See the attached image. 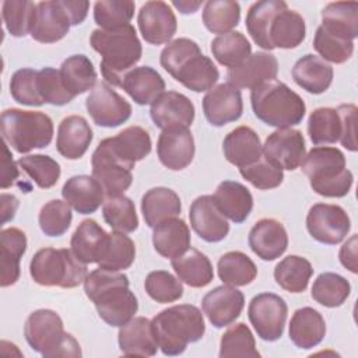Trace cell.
I'll use <instances>...</instances> for the list:
<instances>
[{
    "label": "cell",
    "instance_id": "cell-1",
    "mask_svg": "<svg viewBox=\"0 0 358 358\" xmlns=\"http://www.w3.org/2000/svg\"><path fill=\"white\" fill-rule=\"evenodd\" d=\"M84 291L99 317L112 327H120L134 317L138 302L129 289V277L119 271L96 268L87 274Z\"/></svg>",
    "mask_w": 358,
    "mask_h": 358
},
{
    "label": "cell",
    "instance_id": "cell-2",
    "mask_svg": "<svg viewBox=\"0 0 358 358\" xmlns=\"http://www.w3.org/2000/svg\"><path fill=\"white\" fill-rule=\"evenodd\" d=\"M159 63L176 81L194 92L211 90L220 77L213 60L203 55L199 45L189 38L169 42L161 52Z\"/></svg>",
    "mask_w": 358,
    "mask_h": 358
},
{
    "label": "cell",
    "instance_id": "cell-3",
    "mask_svg": "<svg viewBox=\"0 0 358 358\" xmlns=\"http://www.w3.org/2000/svg\"><path fill=\"white\" fill-rule=\"evenodd\" d=\"M90 43L102 57V77L115 87L122 85L124 74L134 69L143 53L141 42L131 24L116 29H94Z\"/></svg>",
    "mask_w": 358,
    "mask_h": 358
},
{
    "label": "cell",
    "instance_id": "cell-4",
    "mask_svg": "<svg viewBox=\"0 0 358 358\" xmlns=\"http://www.w3.org/2000/svg\"><path fill=\"white\" fill-rule=\"evenodd\" d=\"M151 324L158 347L171 357L182 354L187 344L201 340L206 331L201 310L190 303L173 305L161 310L152 317Z\"/></svg>",
    "mask_w": 358,
    "mask_h": 358
},
{
    "label": "cell",
    "instance_id": "cell-5",
    "mask_svg": "<svg viewBox=\"0 0 358 358\" xmlns=\"http://www.w3.org/2000/svg\"><path fill=\"white\" fill-rule=\"evenodd\" d=\"M250 103L259 120L277 129L299 124L306 112L303 99L287 84L277 80L253 88Z\"/></svg>",
    "mask_w": 358,
    "mask_h": 358
},
{
    "label": "cell",
    "instance_id": "cell-6",
    "mask_svg": "<svg viewBox=\"0 0 358 358\" xmlns=\"http://www.w3.org/2000/svg\"><path fill=\"white\" fill-rule=\"evenodd\" d=\"M301 166L313 192L323 197H344L352 186L354 176L345 168L344 154L336 147H313Z\"/></svg>",
    "mask_w": 358,
    "mask_h": 358
},
{
    "label": "cell",
    "instance_id": "cell-7",
    "mask_svg": "<svg viewBox=\"0 0 358 358\" xmlns=\"http://www.w3.org/2000/svg\"><path fill=\"white\" fill-rule=\"evenodd\" d=\"M24 336L29 347L45 358L81 357L78 341L64 331L62 317L52 309L32 312L25 320Z\"/></svg>",
    "mask_w": 358,
    "mask_h": 358
},
{
    "label": "cell",
    "instance_id": "cell-8",
    "mask_svg": "<svg viewBox=\"0 0 358 358\" xmlns=\"http://www.w3.org/2000/svg\"><path fill=\"white\" fill-rule=\"evenodd\" d=\"M1 134L3 140L17 152L27 154L50 144L53 122L43 112L11 108L1 113Z\"/></svg>",
    "mask_w": 358,
    "mask_h": 358
},
{
    "label": "cell",
    "instance_id": "cell-9",
    "mask_svg": "<svg viewBox=\"0 0 358 358\" xmlns=\"http://www.w3.org/2000/svg\"><path fill=\"white\" fill-rule=\"evenodd\" d=\"M32 280L43 287L74 288L84 282L87 264L76 257L71 249H39L29 263Z\"/></svg>",
    "mask_w": 358,
    "mask_h": 358
},
{
    "label": "cell",
    "instance_id": "cell-10",
    "mask_svg": "<svg viewBox=\"0 0 358 358\" xmlns=\"http://www.w3.org/2000/svg\"><path fill=\"white\" fill-rule=\"evenodd\" d=\"M85 0H50L36 3L31 38L41 43H55L63 39L71 25L81 24L88 14Z\"/></svg>",
    "mask_w": 358,
    "mask_h": 358
},
{
    "label": "cell",
    "instance_id": "cell-11",
    "mask_svg": "<svg viewBox=\"0 0 358 358\" xmlns=\"http://www.w3.org/2000/svg\"><path fill=\"white\" fill-rule=\"evenodd\" d=\"M288 308L285 301L273 292H262L252 298L248 316L257 333L264 341L278 340L285 327Z\"/></svg>",
    "mask_w": 358,
    "mask_h": 358
},
{
    "label": "cell",
    "instance_id": "cell-12",
    "mask_svg": "<svg viewBox=\"0 0 358 358\" xmlns=\"http://www.w3.org/2000/svg\"><path fill=\"white\" fill-rule=\"evenodd\" d=\"M91 165L92 176L99 182L106 197L123 194L133 182L131 168L115 155L108 138H103L95 148Z\"/></svg>",
    "mask_w": 358,
    "mask_h": 358
},
{
    "label": "cell",
    "instance_id": "cell-13",
    "mask_svg": "<svg viewBox=\"0 0 358 358\" xmlns=\"http://www.w3.org/2000/svg\"><path fill=\"white\" fill-rule=\"evenodd\" d=\"M306 228L310 236L326 245H337L351 229V221L345 210L337 204L316 203L306 215Z\"/></svg>",
    "mask_w": 358,
    "mask_h": 358
},
{
    "label": "cell",
    "instance_id": "cell-14",
    "mask_svg": "<svg viewBox=\"0 0 358 358\" xmlns=\"http://www.w3.org/2000/svg\"><path fill=\"white\" fill-rule=\"evenodd\" d=\"M85 108L95 124L117 127L131 115V105L108 83H96L85 99Z\"/></svg>",
    "mask_w": 358,
    "mask_h": 358
},
{
    "label": "cell",
    "instance_id": "cell-15",
    "mask_svg": "<svg viewBox=\"0 0 358 358\" xmlns=\"http://www.w3.org/2000/svg\"><path fill=\"white\" fill-rule=\"evenodd\" d=\"M305 155V138L296 129H277L263 144V157L281 169H296L301 166Z\"/></svg>",
    "mask_w": 358,
    "mask_h": 358
},
{
    "label": "cell",
    "instance_id": "cell-16",
    "mask_svg": "<svg viewBox=\"0 0 358 358\" xmlns=\"http://www.w3.org/2000/svg\"><path fill=\"white\" fill-rule=\"evenodd\" d=\"M137 24L141 36L151 45L168 43L178 28L176 17L171 6L161 0L143 4L138 11Z\"/></svg>",
    "mask_w": 358,
    "mask_h": 358
},
{
    "label": "cell",
    "instance_id": "cell-17",
    "mask_svg": "<svg viewBox=\"0 0 358 358\" xmlns=\"http://www.w3.org/2000/svg\"><path fill=\"white\" fill-rule=\"evenodd\" d=\"M203 112L207 122L215 127L238 120L243 112L241 91L229 83L213 87L203 98Z\"/></svg>",
    "mask_w": 358,
    "mask_h": 358
},
{
    "label": "cell",
    "instance_id": "cell-18",
    "mask_svg": "<svg viewBox=\"0 0 358 358\" xmlns=\"http://www.w3.org/2000/svg\"><path fill=\"white\" fill-rule=\"evenodd\" d=\"M278 73V62L268 52H256L246 57L238 66L227 71L228 83L234 87L253 90L264 83L274 81Z\"/></svg>",
    "mask_w": 358,
    "mask_h": 358
},
{
    "label": "cell",
    "instance_id": "cell-19",
    "mask_svg": "<svg viewBox=\"0 0 358 358\" xmlns=\"http://www.w3.org/2000/svg\"><path fill=\"white\" fill-rule=\"evenodd\" d=\"M243 306V294L236 287L228 284L215 287L201 301L203 313L217 329L232 324L241 316Z\"/></svg>",
    "mask_w": 358,
    "mask_h": 358
},
{
    "label": "cell",
    "instance_id": "cell-20",
    "mask_svg": "<svg viewBox=\"0 0 358 358\" xmlns=\"http://www.w3.org/2000/svg\"><path fill=\"white\" fill-rule=\"evenodd\" d=\"M189 218L193 231L206 242H220L229 232V224L213 196L204 194L194 199L189 210Z\"/></svg>",
    "mask_w": 358,
    "mask_h": 358
},
{
    "label": "cell",
    "instance_id": "cell-21",
    "mask_svg": "<svg viewBox=\"0 0 358 358\" xmlns=\"http://www.w3.org/2000/svg\"><path fill=\"white\" fill-rule=\"evenodd\" d=\"M157 154L164 166L182 171L194 157V140L189 127H169L162 130L157 141Z\"/></svg>",
    "mask_w": 358,
    "mask_h": 358
},
{
    "label": "cell",
    "instance_id": "cell-22",
    "mask_svg": "<svg viewBox=\"0 0 358 358\" xmlns=\"http://www.w3.org/2000/svg\"><path fill=\"white\" fill-rule=\"evenodd\" d=\"M150 116L161 130L169 127H189L194 120V105L183 94L168 91L161 94L150 109Z\"/></svg>",
    "mask_w": 358,
    "mask_h": 358
},
{
    "label": "cell",
    "instance_id": "cell-23",
    "mask_svg": "<svg viewBox=\"0 0 358 358\" xmlns=\"http://www.w3.org/2000/svg\"><path fill=\"white\" fill-rule=\"evenodd\" d=\"M249 246L262 260L271 262L280 257L288 246V235L284 225L274 218L259 220L249 232Z\"/></svg>",
    "mask_w": 358,
    "mask_h": 358
},
{
    "label": "cell",
    "instance_id": "cell-24",
    "mask_svg": "<svg viewBox=\"0 0 358 358\" xmlns=\"http://www.w3.org/2000/svg\"><path fill=\"white\" fill-rule=\"evenodd\" d=\"M117 341L120 352L129 357H152L159 348L151 320L144 316L133 317L120 326Z\"/></svg>",
    "mask_w": 358,
    "mask_h": 358
},
{
    "label": "cell",
    "instance_id": "cell-25",
    "mask_svg": "<svg viewBox=\"0 0 358 358\" xmlns=\"http://www.w3.org/2000/svg\"><path fill=\"white\" fill-rule=\"evenodd\" d=\"M62 196L78 214H92L103 204L106 194L94 176L76 175L66 180Z\"/></svg>",
    "mask_w": 358,
    "mask_h": 358
},
{
    "label": "cell",
    "instance_id": "cell-26",
    "mask_svg": "<svg viewBox=\"0 0 358 358\" xmlns=\"http://www.w3.org/2000/svg\"><path fill=\"white\" fill-rule=\"evenodd\" d=\"M92 137V129L88 122L80 115H70L57 127V152L66 159H78L87 152Z\"/></svg>",
    "mask_w": 358,
    "mask_h": 358
},
{
    "label": "cell",
    "instance_id": "cell-27",
    "mask_svg": "<svg viewBox=\"0 0 358 358\" xmlns=\"http://www.w3.org/2000/svg\"><path fill=\"white\" fill-rule=\"evenodd\" d=\"M225 159L238 166H246L259 161L263 155V145L257 133L249 126H239L229 131L222 143Z\"/></svg>",
    "mask_w": 358,
    "mask_h": 358
},
{
    "label": "cell",
    "instance_id": "cell-28",
    "mask_svg": "<svg viewBox=\"0 0 358 358\" xmlns=\"http://www.w3.org/2000/svg\"><path fill=\"white\" fill-rule=\"evenodd\" d=\"M109 234L94 220H84L71 235L73 253L83 263H98L108 246Z\"/></svg>",
    "mask_w": 358,
    "mask_h": 358
},
{
    "label": "cell",
    "instance_id": "cell-29",
    "mask_svg": "<svg viewBox=\"0 0 358 358\" xmlns=\"http://www.w3.org/2000/svg\"><path fill=\"white\" fill-rule=\"evenodd\" d=\"M152 229L154 249L165 259L179 257L190 248V231L182 218H168Z\"/></svg>",
    "mask_w": 358,
    "mask_h": 358
},
{
    "label": "cell",
    "instance_id": "cell-30",
    "mask_svg": "<svg viewBox=\"0 0 358 358\" xmlns=\"http://www.w3.org/2000/svg\"><path fill=\"white\" fill-rule=\"evenodd\" d=\"M120 87L138 105H151L165 92L164 78L150 66H138L127 71Z\"/></svg>",
    "mask_w": 358,
    "mask_h": 358
},
{
    "label": "cell",
    "instance_id": "cell-31",
    "mask_svg": "<svg viewBox=\"0 0 358 358\" xmlns=\"http://www.w3.org/2000/svg\"><path fill=\"white\" fill-rule=\"evenodd\" d=\"M213 197L224 217L235 224L243 222L253 208L252 193L246 186L235 180L221 182Z\"/></svg>",
    "mask_w": 358,
    "mask_h": 358
},
{
    "label": "cell",
    "instance_id": "cell-32",
    "mask_svg": "<svg viewBox=\"0 0 358 358\" xmlns=\"http://www.w3.org/2000/svg\"><path fill=\"white\" fill-rule=\"evenodd\" d=\"M289 340L301 350H309L322 343L326 336L323 316L313 308L296 309L289 322Z\"/></svg>",
    "mask_w": 358,
    "mask_h": 358
},
{
    "label": "cell",
    "instance_id": "cell-33",
    "mask_svg": "<svg viewBox=\"0 0 358 358\" xmlns=\"http://www.w3.org/2000/svg\"><path fill=\"white\" fill-rule=\"evenodd\" d=\"M294 81L309 94L324 92L333 81V67L322 57L305 55L292 67Z\"/></svg>",
    "mask_w": 358,
    "mask_h": 358
},
{
    "label": "cell",
    "instance_id": "cell-34",
    "mask_svg": "<svg viewBox=\"0 0 358 358\" xmlns=\"http://www.w3.org/2000/svg\"><path fill=\"white\" fill-rule=\"evenodd\" d=\"M115 155L133 169L134 164L144 159L151 152V137L140 126H129L115 137H108Z\"/></svg>",
    "mask_w": 358,
    "mask_h": 358
},
{
    "label": "cell",
    "instance_id": "cell-35",
    "mask_svg": "<svg viewBox=\"0 0 358 358\" xmlns=\"http://www.w3.org/2000/svg\"><path fill=\"white\" fill-rule=\"evenodd\" d=\"M1 245V287H8L20 278V260L27 250V236L20 228L10 227L0 232Z\"/></svg>",
    "mask_w": 358,
    "mask_h": 358
},
{
    "label": "cell",
    "instance_id": "cell-36",
    "mask_svg": "<svg viewBox=\"0 0 358 358\" xmlns=\"http://www.w3.org/2000/svg\"><path fill=\"white\" fill-rule=\"evenodd\" d=\"M180 210V197L168 187H152L147 190L141 199V213L150 228L157 227L168 218L178 217Z\"/></svg>",
    "mask_w": 358,
    "mask_h": 358
},
{
    "label": "cell",
    "instance_id": "cell-37",
    "mask_svg": "<svg viewBox=\"0 0 358 358\" xmlns=\"http://www.w3.org/2000/svg\"><path fill=\"white\" fill-rule=\"evenodd\" d=\"M306 35V25L302 15L288 7L281 10L273 20L268 39L273 49H295Z\"/></svg>",
    "mask_w": 358,
    "mask_h": 358
},
{
    "label": "cell",
    "instance_id": "cell-38",
    "mask_svg": "<svg viewBox=\"0 0 358 358\" xmlns=\"http://www.w3.org/2000/svg\"><path fill=\"white\" fill-rule=\"evenodd\" d=\"M178 278L193 288H203L214 278L210 259L197 249L189 248L183 255L171 260Z\"/></svg>",
    "mask_w": 358,
    "mask_h": 358
},
{
    "label": "cell",
    "instance_id": "cell-39",
    "mask_svg": "<svg viewBox=\"0 0 358 358\" xmlns=\"http://www.w3.org/2000/svg\"><path fill=\"white\" fill-rule=\"evenodd\" d=\"M322 27L333 35L354 41L358 36V3H329L322 10Z\"/></svg>",
    "mask_w": 358,
    "mask_h": 358
},
{
    "label": "cell",
    "instance_id": "cell-40",
    "mask_svg": "<svg viewBox=\"0 0 358 358\" xmlns=\"http://www.w3.org/2000/svg\"><path fill=\"white\" fill-rule=\"evenodd\" d=\"M287 7V3L282 0H262L249 7L246 14V29L257 46L264 50H273L268 39L270 25L274 17Z\"/></svg>",
    "mask_w": 358,
    "mask_h": 358
},
{
    "label": "cell",
    "instance_id": "cell-41",
    "mask_svg": "<svg viewBox=\"0 0 358 358\" xmlns=\"http://www.w3.org/2000/svg\"><path fill=\"white\" fill-rule=\"evenodd\" d=\"M59 71L64 87L73 96L92 90L96 84V71L85 55L69 56Z\"/></svg>",
    "mask_w": 358,
    "mask_h": 358
},
{
    "label": "cell",
    "instance_id": "cell-42",
    "mask_svg": "<svg viewBox=\"0 0 358 358\" xmlns=\"http://www.w3.org/2000/svg\"><path fill=\"white\" fill-rule=\"evenodd\" d=\"M313 274L312 264L305 257L289 255L284 257L274 268L275 282L292 294L303 292Z\"/></svg>",
    "mask_w": 358,
    "mask_h": 358
},
{
    "label": "cell",
    "instance_id": "cell-43",
    "mask_svg": "<svg viewBox=\"0 0 358 358\" xmlns=\"http://www.w3.org/2000/svg\"><path fill=\"white\" fill-rule=\"evenodd\" d=\"M218 277L224 284L232 287H243L257 275V267L253 260L239 250L224 253L217 263Z\"/></svg>",
    "mask_w": 358,
    "mask_h": 358
},
{
    "label": "cell",
    "instance_id": "cell-44",
    "mask_svg": "<svg viewBox=\"0 0 358 358\" xmlns=\"http://www.w3.org/2000/svg\"><path fill=\"white\" fill-rule=\"evenodd\" d=\"M211 53L220 64L229 69L252 55V45L242 32L231 31L211 41Z\"/></svg>",
    "mask_w": 358,
    "mask_h": 358
},
{
    "label": "cell",
    "instance_id": "cell-45",
    "mask_svg": "<svg viewBox=\"0 0 358 358\" xmlns=\"http://www.w3.org/2000/svg\"><path fill=\"white\" fill-rule=\"evenodd\" d=\"M351 285L347 278L337 273H322L313 281L310 295L313 301L326 308L341 306L350 296Z\"/></svg>",
    "mask_w": 358,
    "mask_h": 358
},
{
    "label": "cell",
    "instance_id": "cell-46",
    "mask_svg": "<svg viewBox=\"0 0 358 358\" xmlns=\"http://www.w3.org/2000/svg\"><path fill=\"white\" fill-rule=\"evenodd\" d=\"M102 215L113 231L129 234L138 228L136 206L131 199L124 194L106 197L102 206Z\"/></svg>",
    "mask_w": 358,
    "mask_h": 358
},
{
    "label": "cell",
    "instance_id": "cell-47",
    "mask_svg": "<svg viewBox=\"0 0 358 358\" xmlns=\"http://www.w3.org/2000/svg\"><path fill=\"white\" fill-rule=\"evenodd\" d=\"M241 20V6L231 0H210L203 8V22L213 34L231 32Z\"/></svg>",
    "mask_w": 358,
    "mask_h": 358
},
{
    "label": "cell",
    "instance_id": "cell-48",
    "mask_svg": "<svg viewBox=\"0 0 358 358\" xmlns=\"http://www.w3.org/2000/svg\"><path fill=\"white\" fill-rule=\"evenodd\" d=\"M221 358H259L255 337L245 323L232 324L221 337Z\"/></svg>",
    "mask_w": 358,
    "mask_h": 358
},
{
    "label": "cell",
    "instance_id": "cell-49",
    "mask_svg": "<svg viewBox=\"0 0 358 358\" xmlns=\"http://www.w3.org/2000/svg\"><path fill=\"white\" fill-rule=\"evenodd\" d=\"M308 134L315 145L333 144L340 140L341 122L336 109L317 108L308 119Z\"/></svg>",
    "mask_w": 358,
    "mask_h": 358
},
{
    "label": "cell",
    "instance_id": "cell-50",
    "mask_svg": "<svg viewBox=\"0 0 358 358\" xmlns=\"http://www.w3.org/2000/svg\"><path fill=\"white\" fill-rule=\"evenodd\" d=\"M136 259V246L131 238L123 232L113 231L109 234V241L98 266L110 271H122L129 268Z\"/></svg>",
    "mask_w": 358,
    "mask_h": 358
},
{
    "label": "cell",
    "instance_id": "cell-51",
    "mask_svg": "<svg viewBox=\"0 0 358 358\" xmlns=\"http://www.w3.org/2000/svg\"><path fill=\"white\" fill-rule=\"evenodd\" d=\"M18 166L36 183L41 189L53 187L60 178V165L49 155L31 154L17 161Z\"/></svg>",
    "mask_w": 358,
    "mask_h": 358
},
{
    "label": "cell",
    "instance_id": "cell-52",
    "mask_svg": "<svg viewBox=\"0 0 358 358\" xmlns=\"http://www.w3.org/2000/svg\"><path fill=\"white\" fill-rule=\"evenodd\" d=\"M134 8L131 0H101L94 4V20L101 29H116L130 24Z\"/></svg>",
    "mask_w": 358,
    "mask_h": 358
},
{
    "label": "cell",
    "instance_id": "cell-53",
    "mask_svg": "<svg viewBox=\"0 0 358 358\" xmlns=\"http://www.w3.org/2000/svg\"><path fill=\"white\" fill-rule=\"evenodd\" d=\"M36 3L28 0H7L1 6V17L7 31L15 36L22 38L31 34Z\"/></svg>",
    "mask_w": 358,
    "mask_h": 358
},
{
    "label": "cell",
    "instance_id": "cell-54",
    "mask_svg": "<svg viewBox=\"0 0 358 358\" xmlns=\"http://www.w3.org/2000/svg\"><path fill=\"white\" fill-rule=\"evenodd\" d=\"M313 48L324 62L341 64L350 60L354 53V42L327 32L322 25L317 27L313 38Z\"/></svg>",
    "mask_w": 358,
    "mask_h": 358
},
{
    "label": "cell",
    "instance_id": "cell-55",
    "mask_svg": "<svg viewBox=\"0 0 358 358\" xmlns=\"http://www.w3.org/2000/svg\"><path fill=\"white\" fill-rule=\"evenodd\" d=\"M144 288L148 296L158 303H169L182 298V281L165 270L151 271L144 281Z\"/></svg>",
    "mask_w": 358,
    "mask_h": 358
},
{
    "label": "cell",
    "instance_id": "cell-56",
    "mask_svg": "<svg viewBox=\"0 0 358 358\" xmlns=\"http://www.w3.org/2000/svg\"><path fill=\"white\" fill-rule=\"evenodd\" d=\"M73 214L70 206L63 200H50L45 203L39 211V227L48 236L63 235L71 224Z\"/></svg>",
    "mask_w": 358,
    "mask_h": 358
},
{
    "label": "cell",
    "instance_id": "cell-57",
    "mask_svg": "<svg viewBox=\"0 0 358 358\" xmlns=\"http://www.w3.org/2000/svg\"><path fill=\"white\" fill-rule=\"evenodd\" d=\"M36 85L43 103L63 106L71 102L74 98L64 87L60 71L53 67H43L38 71Z\"/></svg>",
    "mask_w": 358,
    "mask_h": 358
},
{
    "label": "cell",
    "instance_id": "cell-58",
    "mask_svg": "<svg viewBox=\"0 0 358 358\" xmlns=\"http://www.w3.org/2000/svg\"><path fill=\"white\" fill-rule=\"evenodd\" d=\"M239 172L245 180L260 190L274 189L280 186L284 179L282 169L267 161L263 155L259 161L239 168Z\"/></svg>",
    "mask_w": 358,
    "mask_h": 358
},
{
    "label": "cell",
    "instance_id": "cell-59",
    "mask_svg": "<svg viewBox=\"0 0 358 358\" xmlns=\"http://www.w3.org/2000/svg\"><path fill=\"white\" fill-rule=\"evenodd\" d=\"M38 71L34 69H20L10 80V94L15 102L27 106H41L43 101L36 85Z\"/></svg>",
    "mask_w": 358,
    "mask_h": 358
},
{
    "label": "cell",
    "instance_id": "cell-60",
    "mask_svg": "<svg viewBox=\"0 0 358 358\" xmlns=\"http://www.w3.org/2000/svg\"><path fill=\"white\" fill-rule=\"evenodd\" d=\"M337 113L340 116L341 122V134H340V143L344 148L348 151H357V106L352 103H343L337 109Z\"/></svg>",
    "mask_w": 358,
    "mask_h": 358
},
{
    "label": "cell",
    "instance_id": "cell-61",
    "mask_svg": "<svg viewBox=\"0 0 358 358\" xmlns=\"http://www.w3.org/2000/svg\"><path fill=\"white\" fill-rule=\"evenodd\" d=\"M18 164L13 161V155L8 151L7 143H3V158H1V179L0 186L1 189H7L18 179Z\"/></svg>",
    "mask_w": 358,
    "mask_h": 358
},
{
    "label": "cell",
    "instance_id": "cell-62",
    "mask_svg": "<svg viewBox=\"0 0 358 358\" xmlns=\"http://www.w3.org/2000/svg\"><path fill=\"white\" fill-rule=\"evenodd\" d=\"M341 264L351 273H357V235H352L340 249L338 253Z\"/></svg>",
    "mask_w": 358,
    "mask_h": 358
},
{
    "label": "cell",
    "instance_id": "cell-63",
    "mask_svg": "<svg viewBox=\"0 0 358 358\" xmlns=\"http://www.w3.org/2000/svg\"><path fill=\"white\" fill-rule=\"evenodd\" d=\"M1 224H6L7 221L13 220L15 215V211L18 208V199L13 194L1 193Z\"/></svg>",
    "mask_w": 358,
    "mask_h": 358
},
{
    "label": "cell",
    "instance_id": "cell-64",
    "mask_svg": "<svg viewBox=\"0 0 358 358\" xmlns=\"http://www.w3.org/2000/svg\"><path fill=\"white\" fill-rule=\"evenodd\" d=\"M182 14H193L199 10V7H201L203 1H189V0H179V1H173L172 3Z\"/></svg>",
    "mask_w": 358,
    "mask_h": 358
}]
</instances>
